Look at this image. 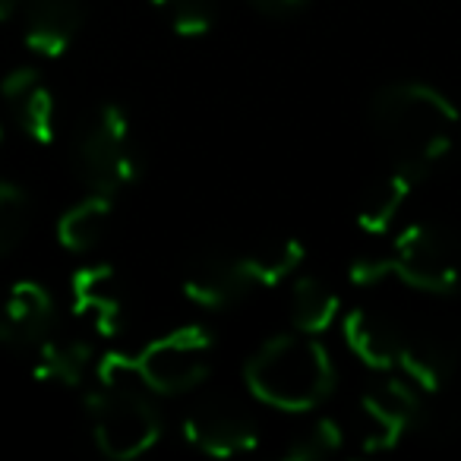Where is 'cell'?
Listing matches in <instances>:
<instances>
[{
  "label": "cell",
  "instance_id": "1",
  "mask_svg": "<svg viewBox=\"0 0 461 461\" xmlns=\"http://www.w3.org/2000/svg\"><path fill=\"white\" fill-rule=\"evenodd\" d=\"M370 121L389 146L392 167L427 180L446 161L458 133V108L427 83H389L373 95Z\"/></svg>",
  "mask_w": 461,
  "mask_h": 461
},
{
  "label": "cell",
  "instance_id": "2",
  "mask_svg": "<svg viewBox=\"0 0 461 461\" xmlns=\"http://www.w3.org/2000/svg\"><path fill=\"white\" fill-rule=\"evenodd\" d=\"M250 392L278 411H313L332 395L335 366L316 335L288 332L263 341L244 366Z\"/></svg>",
  "mask_w": 461,
  "mask_h": 461
},
{
  "label": "cell",
  "instance_id": "3",
  "mask_svg": "<svg viewBox=\"0 0 461 461\" xmlns=\"http://www.w3.org/2000/svg\"><path fill=\"white\" fill-rule=\"evenodd\" d=\"M86 408L98 452L114 461L140 458L161 436L158 408L130 370L127 357H104L98 366V385L86 398Z\"/></svg>",
  "mask_w": 461,
  "mask_h": 461
},
{
  "label": "cell",
  "instance_id": "4",
  "mask_svg": "<svg viewBox=\"0 0 461 461\" xmlns=\"http://www.w3.org/2000/svg\"><path fill=\"white\" fill-rule=\"evenodd\" d=\"M77 171L89 193L117 196L140 174L133 127L121 104H98L83 117L73 136Z\"/></svg>",
  "mask_w": 461,
  "mask_h": 461
},
{
  "label": "cell",
  "instance_id": "5",
  "mask_svg": "<svg viewBox=\"0 0 461 461\" xmlns=\"http://www.w3.org/2000/svg\"><path fill=\"white\" fill-rule=\"evenodd\" d=\"M385 259L392 276L414 291L448 294L461 282V244L442 221L408 224Z\"/></svg>",
  "mask_w": 461,
  "mask_h": 461
},
{
  "label": "cell",
  "instance_id": "6",
  "mask_svg": "<svg viewBox=\"0 0 461 461\" xmlns=\"http://www.w3.org/2000/svg\"><path fill=\"white\" fill-rule=\"evenodd\" d=\"M130 370L155 395H180L209 376L212 335L203 326H184L155 339L140 354L127 357Z\"/></svg>",
  "mask_w": 461,
  "mask_h": 461
},
{
  "label": "cell",
  "instance_id": "7",
  "mask_svg": "<svg viewBox=\"0 0 461 461\" xmlns=\"http://www.w3.org/2000/svg\"><path fill=\"white\" fill-rule=\"evenodd\" d=\"M184 436L193 448L215 458L250 452L259 442V423L234 395H205L184 417Z\"/></svg>",
  "mask_w": 461,
  "mask_h": 461
},
{
  "label": "cell",
  "instance_id": "8",
  "mask_svg": "<svg viewBox=\"0 0 461 461\" xmlns=\"http://www.w3.org/2000/svg\"><path fill=\"white\" fill-rule=\"evenodd\" d=\"M360 408L370 420V433H366L370 452L392 448L404 433H417L429 420V411L420 398V385H414L411 379L370 383L360 395Z\"/></svg>",
  "mask_w": 461,
  "mask_h": 461
},
{
  "label": "cell",
  "instance_id": "9",
  "mask_svg": "<svg viewBox=\"0 0 461 461\" xmlns=\"http://www.w3.org/2000/svg\"><path fill=\"white\" fill-rule=\"evenodd\" d=\"M253 288L257 282L247 269V259L218 247H205L184 269V291L199 307L228 310L244 301Z\"/></svg>",
  "mask_w": 461,
  "mask_h": 461
},
{
  "label": "cell",
  "instance_id": "10",
  "mask_svg": "<svg viewBox=\"0 0 461 461\" xmlns=\"http://www.w3.org/2000/svg\"><path fill=\"white\" fill-rule=\"evenodd\" d=\"M54 297L39 282H16L0 297V345L10 351H29L41 345L58 326Z\"/></svg>",
  "mask_w": 461,
  "mask_h": 461
},
{
  "label": "cell",
  "instance_id": "11",
  "mask_svg": "<svg viewBox=\"0 0 461 461\" xmlns=\"http://www.w3.org/2000/svg\"><path fill=\"white\" fill-rule=\"evenodd\" d=\"M73 307L95 332H121L127 316V288L111 266H86L73 276Z\"/></svg>",
  "mask_w": 461,
  "mask_h": 461
},
{
  "label": "cell",
  "instance_id": "12",
  "mask_svg": "<svg viewBox=\"0 0 461 461\" xmlns=\"http://www.w3.org/2000/svg\"><path fill=\"white\" fill-rule=\"evenodd\" d=\"M4 102H7L10 114H14L16 127L29 136V140L54 142V127H58V111H54V95L32 67H16L14 73L4 77L0 83Z\"/></svg>",
  "mask_w": 461,
  "mask_h": 461
},
{
  "label": "cell",
  "instance_id": "13",
  "mask_svg": "<svg viewBox=\"0 0 461 461\" xmlns=\"http://www.w3.org/2000/svg\"><path fill=\"white\" fill-rule=\"evenodd\" d=\"M23 26L29 51L60 58L83 29V0H23Z\"/></svg>",
  "mask_w": 461,
  "mask_h": 461
},
{
  "label": "cell",
  "instance_id": "14",
  "mask_svg": "<svg viewBox=\"0 0 461 461\" xmlns=\"http://www.w3.org/2000/svg\"><path fill=\"white\" fill-rule=\"evenodd\" d=\"M345 341L373 370H395L408 341V329L379 310H351L345 316Z\"/></svg>",
  "mask_w": 461,
  "mask_h": 461
},
{
  "label": "cell",
  "instance_id": "15",
  "mask_svg": "<svg viewBox=\"0 0 461 461\" xmlns=\"http://www.w3.org/2000/svg\"><path fill=\"white\" fill-rule=\"evenodd\" d=\"M92 366V345L79 332L54 326L32 351V373L45 383L79 385Z\"/></svg>",
  "mask_w": 461,
  "mask_h": 461
},
{
  "label": "cell",
  "instance_id": "16",
  "mask_svg": "<svg viewBox=\"0 0 461 461\" xmlns=\"http://www.w3.org/2000/svg\"><path fill=\"white\" fill-rule=\"evenodd\" d=\"M395 370H402L404 379L420 385L423 392H436L455 373V348L442 335L411 332L408 329V341H404V351L398 357Z\"/></svg>",
  "mask_w": 461,
  "mask_h": 461
},
{
  "label": "cell",
  "instance_id": "17",
  "mask_svg": "<svg viewBox=\"0 0 461 461\" xmlns=\"http://www.w3.org/2000/svg\"><path fill=\"white\" fill-rule=\"evenodd\" d=\"M114 196L104 193H89L83 203L70 205L58 221V238L70 253H92L111 230V218H114Z\"/></svg>",
  "mask_w": 461,
  "mask_h": 461
},
{
  "label": "cell",
  "instance_id": "18",
  "mask_svg": "<svg viewBox=\"0 0 461 461\" xmlns=\"http://www.w3.org/2000/svg\"><path fill=\"white\" fill-rule=\"evenodd\" d=\"M417 186L414 177H408L404 171L392 167L383 180L370 186V190L360 196V205H357V224L370 234H385L392 228V221L398 218L402 212L404 199L411 196V190Z\"/></svg>",
  "mask_w": 461,
  "mask_h": 461
},
{
  "label": "cell",
  "instance_id": "19",
  "mask_svg": "<svg viewBox=\"0 0 461 461\" xmlns=\"http://www.w3.org/2000/svg\"><path fill=\"white\" fill-rule=\"evenodd\" d=\"M288 307L297 332L322 335L335 322V316H339V294L326 282H320V278L301 276L294 278Z\"/></svg>",
  "mask_w": 461,
  "mask_h": 461
},
{
  "label": "cell",
  "instance_id": "20",
  "mask_svg": "<svg viewBox=\"0 0 461 461\" xmlns=\"http://www.w3.org/2000/svg\"><path fill=\"white\" fill-rule=\"evenodd\" d=\"M247 269L253 282L263 288H276L278 282H288L303 263V244L297 238H266L244 253Z\"/></svg>",
  "mask_w": 461,
  "mask_h": 461
},
{
  "label": "cell",
  "instance_id": "21",
  "mask_svg": "<svg viewBox=\"0 0 461 461\" xmlns=\"http://www.w3.org/2000/svg\"><path fill=\"white\" fill-rule=\"evenodd\" d=\"M149 4L165 16L174 32L186 39L212 32L218 16V0H149Z\"/></svg>",
  "mask_w": 461,
  "mask_h": 461
},
{
  "label": "cell",
  "instance_id": "22",
  "mask_svg": "<svg viewBox=\"0 0 461 461\" xmlns=\"http://www.w3.org/2000/svg\"><path fill=\"white\" fill-rule=\"evenodd\" d=\"M32 205L23 186L0 180V257H7L23 238H26Z\"/></svg>",
  "mask_w": 461,
  "mask_h": 461
},
{
  "label": "cell",
  "instance_id": "23",
  "mask_svg": "<svg viewBox=\"0 0 461 461\" xmlns=\"http://www.w3.org/2000/svg\"><path fill=\"white\" fill-rule=\"evenodd\" d=\"M341 427L332 420V417H320V420L307 423L301 433H294V439L288 442L285 455L294 461H320L329 458L341 448Z\"/></svg>",
  "mask_w": 461,
  "mask_h": 461
},
{
  "label": "cell",
  "instance_id": "24",
  "mask_svg": "<svg viewBox=\"0 0 461 461\" xmlns=\"http://www.w3.org/2000/svg\"><path fill=\"white\" fill-rule=\"evenodd\" d=\"M348 276H351L354 285H364V288H370V285L383 282L385 276H392L389 259H385V257H364V259H357L351 269H348Z\"/></svg>",
  "mask_w": 461,
  "mask_h": 461
},
{
  "label": "cell",
  "instance_id": "25",
  "mask_svg": "<svg viewBox=\"0 0 461 461\" xmlns=\"http://www.w3.org/2000/svg\"><path fill=\"white\" fill-rule=\"evenodd\" d=\"M307 0H250V7H257L266 16H291L303 7Z\"/></svg>",
  "mask_w": 461,
  "mask_h": 461
},
{
  "label": "cell",
  "instance_id": "26",
  "mask_svg": "<svg viewBox=\"0 0 461 461\" xmlns=\"http://www.w3.org/2000/svg\"><path fill=\"white\" fill-rule=\"evenodd\" d=\"M20 4H23V0H0V23L7 20V16H14Z\"/></svg>",
  "mask_w": 461,
  "mask_h": 461
},
{
  "label": "cell",
  "instance_id": "27",
  "mask_svg": "<svg viewBox=\"0 0 461 461\" xmlns=\"http://www.w3.org/2000/svg\"><path fill=\"white\" fill-rule=\"evenodd\" d=\"M0 136H4V133H0Z\"/></svg>",
  "mask_w": 461,
  "mask_h": 461
}]
</instances>
